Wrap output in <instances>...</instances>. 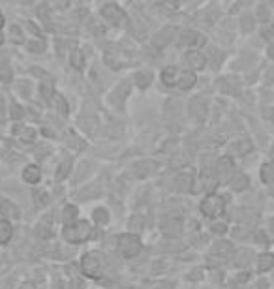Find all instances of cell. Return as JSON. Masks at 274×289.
Listing matches in <instances>:
<instances>
[{"instance_id": "obj_40", "label": "cell", "mask_w": 274, "mask_h": 289, "mask_svg": "<svg viewBox=\"0 0 274 289\" xmlns=\"http://www.w3.org/2000/svg\"><path fill=\"white\" fill-rule=\"evenodd\" d=\"M250 257H252V255H250V253H248V252H246V250H244V255H242V253H238V257H236V261H238V263L248 261Z\"/></svg>"}, {"instance_id": "obj_41", "label": "cell", "mask_w": 274, "mask_h": 289, "mask_svg": "<svg viewBox=\"0 0 274 289\" xmlns=\"http://www.w3.org/2000/svg\"><path fill=\"white\" fill-rule=\"evenodd\" d=\"M19 289H36V288H34L32 282H23V284L19 286Z\"/></svg>"}, {"instance_id": "obj_5", "label": "cell", "mask_w": 274, "mask_h": 289, "mask_svg": "<svg viewBox=\"0 0 274 289\" xmlns=\"http://www.w3.org/2000/svg\"><path fill=\"white\" fill-rule=\"evenodd\" d=\"M102 17L113 25H122L126 21V13H124L122 8H118L117 4H105L102 8Z\"/></svg>"}, {"instance_id": "obj_44", "label": "cell", "mask_w": 274, "mask_h": 289, "mask_svg": "<svg viewBox=\"0 0 274 289\" xmlns=\"http://www.w3.org/2000/svg\"><path fill=\"white\" fill-rule=\"evenodd\" d=\"M201 276H203L201 271H196V272H192V274H190V278H201Z\"/></svg>"}, {"instance_id": "obj_31", "label": "cell", "mask_w": 274, "mask_h": 289, "mask_svg": "<svg viewBox=\"0 0 274 289\" xmlns=\"http://www.w3.org/2000/svg\"><path fill=\"white\" fill-rule=\"evenodd\" d=\"M27 47H29L30 51H34V53H41V51H45V41L41 38H34V40H30Z\"/></svg>"}, {"instance_id": "obj_48", "label": "cell", "mask_w": 274, "mask_h": 289, "mask_svg": "<svg viewBox=\"0 0 274 289\" xmlns=\"http://www.w3.org/2000/svg\"><path fill=\"white\" fill-rule=\"evenodd\" d=\"M2 27H4V15L0 13V30H2Z\"/></svg>"}, {"instance_id": "obj_37", "label": "cell", "mask_w": 274, "mask_h": 289, "mask_svg": "<svg viewBox=\"0 0 274 289\" xmlns=\"http://www.w3.org/2000/svg\"><path fill=\"white\" fill-rule=\"evenodd\" d=\"M66 135H68V139H72V143H74V147H79V149L83 147V141L79 139V137H77V135H76V133H74L72 130H68V131H66Z\"/></svg>"}, {"instance_id": "obj_22", "label": "cell", "mask_w": 274, "mask_h": 289, "mask_svg": "<svg viewBox=\"0 0 274 289\" xmlns=\"http://www.w3.org/2000/svg\"><path fill=\"white\" fill-rule=\"evenodd\" d=\"M231 250H233V244L226 243V241L216 243V244H214V248H212V252L218 253V255H222V257H227V255L231 253Z\"/></svg>"}, {"instance_id": "obj_43", "label": "cell", "mask_w": 274, "mask_h": 289, "mask_svg": "<svg viewBox=\"0 0 274 289\" xmlns=\"http://www.w3.org/2000/svg\"><path fill=\"white\" fill-rule=\"evenodd\" d=\"M267 8H259V19H267Z\"/></svg>"}, {"instance_id": "obj_35", "label": "cell", "mask_w": 274, "mask_h": 289, "mask_svg": "<svg viewBox=\"0 0 274 289\" xmlns=\"http://www.w3.org/2000/svg\"><path fill=\"white\" fill-rule=\"evenodd\" d=\"M130 229L139 233V231L143 229V218H139V216H137V218H132V222H130Z\"/></svg>"}, {"instance_id": "obj_18", "label": "cell", "mask_w": 274, "mask_h": 289, "mask_svg": "<svg viewBox=\"0 0 274 289\" xmlns=\"http://www.w3.org/2000/svg\"><path fill=\"white\" fill-rule=\"evenodd\" d=\"M229 150H231L233 154H246V152L252 150V145H250V141L248 139H238L229 147Z\"/></svg>"}, {"instance_id": "obj_8", "label": "cell", "mask_w": 274, "mask_h": 289, "mask_svg": "<svg viewBox=\"0 0 274 289\" xmlns=\"http://www.w3.org/2000/svg\"><path fill=\"white\" fill-rule=\"evenodd\" d=\"M190 115L194 117V119H197V121H203L205 117H207V103L203 102V100H194V102L190 103Z\"/></svg>"}, {"instance_id": "obj_24", "label": "cell", "mask_w": 274, "mask_h": 289, "mask_svg": "<svg viewBox=\"0 0 274 289\" xmlns=\"http://www.w3.org/2000/svg\"><path fill=\"white\" fill-rule=\"evenodd\" d=\"M261 180L263 182H274V162H269L261 167Z\"/></svg>"}, {"instance_id": "obj_38", "label": "cell", "mask_w": 274, "mask_h": 289, "mask_svg": "<svg viewBox=\"0 0 274 289\" xmlns=\"http://www.w3.org/2000/svg\"><path fill=\"white\" fill-rule=\"evenodd\" d=\"M10 34H11V40L15 41V43H21L23 41V36H21V30L17 27H11L10 28Z\"/></svg>"}, {"instance_id": "obj_33", "label": "cell", "mask_w": 274, "mask_h": 289, "mask_svg": "<svg viewBox=\"0 0 274 289\" xmlns=\"http://www.w3.org/2000/svg\"><path fill=\"white\" fill-rule=\"evenodd\" d=\"M55 105H57V111L58 113H62V115H68V103L66 100L62 98V96H55Z\"/></svg>"}, {"instance_id": "obj_16", "label": "cell", "mask_w": 274, "mask_h": 289, "mask_svg": "<svg viewBox=\"0 0 274 289\" xmlns=\"http://www.w3.org/2000/svg\"><path fill=\"white\" fill-rule=\"evenodd\" d=\"M156 167H158V164H156V162H139V164H137L133 169H135L137 177H147V175H151Z\"/></svg>"}, {"instance_id": "obj_21", "label": "cell", "mask_w": 274, "mask_h": 289, "mask_svg": "<svg viewBox=\"0 0 274 289\" xmlns=\"http://www.w3.org/2000/svg\"><path fill=\"white\" fill-rule=\"evenodd\" d=\"M11 77H13V74H11L10 64H8L6 60H0V81L8 84V83H11Z\"/></svg>"}, {"instance_id": "obj_36", "label": "cell", "mask_w": 274, "mask_h": 289, "mask_svg": "<svg viewBox=\"0 0 274 289\" xmlns=\"http://www.w3.org/2000/svg\"><path fill=\"white\" fill-rule=\"evenodd\" d=\"M240 23H242V28H244V30H252V28H254V17H252V15H242V21H240Z\"/></svg>"}, {"instance_id": "obj_14", "label": "cell", "mask_w": 274, "mask_h": 289, "mask_svg": "<svg viewBox=\"0 0 274 289\" xmlns=\"http://www.w3.org/2000/svg\"><path fill=\"white\" fill-rule=\"evenodd\" d=\"M186 60L192 66V70H203L205 68V56L197 53V51H190L188 55H186Z\"/></svg>"}, {"instance_id": "obj_6", "label": "cell", "mask_w": 274, "mask_h": 289, "mask_svg": "<svg viewBox=\"0 0 274 289\" xmlns=\"http://www.w3.org/2000/svg\"><path fill=\"white\" fill-rule=\"evenodd\" d=\"M205 43V38L201 36L199 32L194 30H184L180 34V45H192V47H201Z\"/></svg>"}, {"instance_id": "obj_47", "label": "cell", "mask_w": 274, "mask_h": 289, "mask_svg": "<svg viewBox=\"0 0 274 289\" xmlns=\"http://www.w3.org/2000/svg\"><path fill=\"white\" fill-rule=\"evenodd\" d=\"M167 2H169V4H175V6H179L182 0H167Z\"/></svg>"}, {"instance_id": "obj_51", "label": "cell", "mask_w": 274, "mask_h": 289, "mask_svg": "<svg viewBox=\"0 0 274 289\" xmlns=\"http://www.w3.org/2000/svg\"><path fill=\"white\" fill-rule=\"evenodd\" d=\"M271 231H273V233H274V218H273V220H271Z\"/></svg>"}, {"instance_id": "obj_9", "label": "cell", "mask_w": 274, "mask_h": 289, "mask_svg": "<svg viewBox=\"0 0 274 289\" xmlns=\"http://www.w3.org/2000/svg\"><path fill=\"white\" fill-rule=\"evenodd\" d=\"M41 178V169L38 165H27L23 169V180L29 184H38Z\"/></svg>"}, {"instance_id": "obj_30", "label": "cell", "mask_w": 274, "mask_h": 289, "mask_svg": "<svg viewBox=\"0 0 274 289\" xmlns=\"http://www.w3.org/2000/svg\"><path fill=\"white\" fill-rule=\"evenodd\" d=\"M41 96H43L45 102H51V100L55 98V88H53V83H51V81H45V83L41 84Z\"/></svg>"}, {"instance_id": "obj_11", "label": "cell", "mask_w": 274, "mask_h": 289, "mask_svg": "<svg viewBox=\"0 0 274 289\" xmlns=\"http://www.w3.org/2000/svg\"><path fill=\"white\" fill-rule=\"evenodd\" d=\"M0 214H2L4 220H15L19 216V210L10 201H0Z\"/></svg>"}, {"instance_id": "obj_50", "label": "cell", "mask_w": 274, "mask_h": 289, "mask_svg": "<svg viewBox=\"0 0 274 289\" xmlns=\"http://www.w3.org/2000/svg\"><path fill=\"white\" fill-rule=\"evenodd\" d=\"M271 196H274V182H271Z\"/></svg>"}, {"instance_id": "obj_17", "label": "cell", "mask_w": 274, "mask_h": 289, "mask_svg": "<svg viewBox=\"0 0 274 289\" xmlns=\"http://www.w3.org/2000/svg\"><path fill=\"white\" fill-rule=\"evenodd\" d=\"M231 188L235 190V192H242V190H246L248 188V184H250V180H248V177L246 175H242V173H236L235 177L231 178Z\"/></svg>"}, {"instance_id": "obj_23", "label": "cell", "mask_w": 274, "mask_h": 289, "mask_svg": "<svg viewBox=\"0 0 274 289\" xmlns=\"http://www.w3.org/2000/svg\"><path fill=\"white\" fill-rule=\"evenodd\" d=\"M70 62H72V66L77 68V70H83V66H85V56H83V53H81L79 49H74L72 55H70Z\"/></svg>"}, {"instance_id": "obj_42", "label": "cell", "mask_w": 274, "mask_h": 289, "mask_svg": "<svg viewBox=\"0 0 274 289\" xmlns=\"http://www.w3.org/2000/svg\"><path fill=\"white\" fill-rule=\"evenodd\" d=\"M255 241H259V243H263V244H267V237H265V233H257V237H255Z\"/></svg>"}, {"instance_id": "obj_39", "label": "cell", "mask_w": 274, "mask_h": 289, "mask_svg": "<svg viewBox=\"0 0 274 289\" xmlns=\"http://www.w3.org/2000/svg\"><path fill=\"white\" fill-rule=\"evenodd\" d=\"M212 231H214V233H226L227 225L226 224H214L212 225Z\"/></svg>"}, {"instance_id": "obj_20", "label": "cell", "mask_w": 274, "mask_h": 289, "mask_svg": "<svg viewBox=\"0 0 274 289\" xmlns=\"http://www.w3.org/2000/svg\"><path fill=\"white\" fill-rule=\"evenodd\" d=\"M11 233H13V229H11V224L8 220H0V244L8 243L11 239Z\"/></svg>"}, {"instance_id": "obj_13", "label": "cell", "mask_w": 274, "mask_h": 289, "mask_svg": "<svg viewBox=\"0 0 274 289\" xmlns=\"http://www.w3.org/2000/svg\"><path fill=\"white\" fill-rule=\"evenodd\" d=\"M196 81H197L196 74H192V72H180L179 81H177V86L182 88V90H188V88H192V86L196 84Z\"/></svg>"}, {"instance_id": "obj_4", "label": "cell", "mask_w": 274, "mask_h": 289, "mask_svg": "<svg viewBox=\"0 0 274 289\" xmlns=\"http://www.w3.org/2000/svg\"><path fill=\"white\" fill-rule=\"evenodd\" d=\"M102 269H104V265L96 253H86L81 259V271L85 272V276L92 278V280H98L102 276Z\"/></svg>"}, {"instance_id": "obj_19", "label": "cell", "mask_w": 274, "mask_h": 289, "mask_svg": "<svg viewBox=\"0 0 274 289\" xmlns=\"http://www.w3.org/2000/svg\"><path fill=\"white\" fill-rule=\"evenodd\" d=\"M62 222L66 225L77 222V206L76 205H66L62 208Z\"/></svg>"}, {"instance_id": "obj_27", "label": "cell", "mask_w": 274, "mask_h": 289, "mask_svg": "<svg viewBox=\"0 0 274 289\" xmlns=\"http://www.w3.org/2000/svg\"><path fill=\"white\" fill-rule=\"evenodd\" d=\"M177 188L179 190H182V192H186V190H192L194 188V178L190 177V175H180L179 178H177Z\"/></svg>"}, {"instance_id": "obj_10", "label": "cell", "mask_w": 274, "mask_h": 289, "mask_svg": "<svg viewBox=\"0 0 274 289\" xmlns=\"http://www.w3.org/2000/svg\"><path fill=\"white\" fill-rule=\"evenodd\" d=\"M179 68H175V66H167L163 72H161V81L163 84H167V86H175L177 81H179Z\"/></svg>"}, {"instance_id": "obj_26", "label": "cell", "mask_w": 274, "mask_h": 289, "mask_svg": "<svg viewBox=\"0 0 274 289\" xmlns=\"http://www.w3.org/2000/svg\"><path fill=\"white\" fill-rule=\"evenodd\" d=\"M92 220H94L98 225H105L109 222V214H107V210L105 208H94V212H92Z\"/></svg>"}, {"instance_id": "obj_28", "label": "cell", "mask_w": 274, "mask_h": 289, "mask_svg": "<svg viewBox=\"0 0 274 289\" xmlns=\"http://www.w3.org/2000/svg\"><path fill=\"white\" fill-rule=\"evenodd\" d=\"M72 165H74V160H72V158H66L64 162H62V164H60V167H58V175H57L58 180H62V178H66L68 175H70Z\"/></svg>"}, {"instance_id": "obj_25", "label": "cell", "mask_w": 274, "mask_h": 289, "mask_svg": "<svg viewBox=\"0 0 274 289\" xmlns=\"http://www.w3.org/2000/svg\"><path fill=\"white\" fill-rule=\"evenodd\" d=\"M231 169H233V164H231V160H229V158H220V160H218L216 173L220 175V177L227 175V173H229Z\"/></svg>"}, {"instance_id": "obj_3", "label": "cell", "mask_w": 274, "mask_h": 289, "mask_svg": "<svg viewBox=\"0 0 274 289\" xmlns=\"http://www.w3.org/2000/svg\"><path fill=\"white\" fill-rule=\"evenodd\" d=\"M118 250H120V253H122L124 257H135L143 250L141 239L133 233L120 235L118 237Z\"/></svg>"}, {"instance_id": "obj_15", "label": "cell", "mask_w": 274, "mask_h": 289, "mask_svg": "<svg viewBox=\"0 0 274 289\" xmlns=\"http://www.w3.org/2000/svg\"><path fill=\"white\" fill-rule=\"evenodd\" d=\"M274 267V255L273 253H261L257 257V271L259 272H267Z\"/></svg>"}, {"instance_id": "obj_32", "label": "cell", "mask_w": 274, "mask_h": 289, "mask_svg": "<svg viewBox=\"0 0 274 289\" xmlns=\"http://www.w3.org/2000/svg\"><path fill=\"white\" fill-rule=\"evenodd\" d=\"M10 117L13 119V121H21L23 117H25V111H23V107L21 105H17V103H11V107H10Z\"/></svg>"}, {"instance_id": "obj_46", "label": "cell", "mask_w": 274, "mask_h": 289, "mask_svg": "<svg viewBox=\"0 0 274 289\" xmlns=\"http://www.w3.org/2000/svg\"><path fill=\"white\" fill-rule=\"evenodd\" d=\"M269 56H271V58L274 60V43L271 47H269Z\"/></svg>"}, {"instance_id": "obj_49", "label": "cell", "mask_w": 274, "mask_h": 289, "mask_svg": "<svg viewBox=\"0 0 274 289\" xmlns=\"http://www.w3.org/2000/svg\"><path fill=\"white\" fill-rule=\"evenodd\" d=\"M161 289H173V284H169V286H167V284H163V288Z\"/></svg>"}, {"instance_id": "obj_45", "label": "cell", "mask_w": 274, "mask_h": 289, "mask_svg": "<svg viewBox=\"0 0 274 289\" xmlns=\"http://www.w3.org/2000/svg\"><path fill=\"white\" fill-rule=\"evenodd\" d=\"M246 278H248V274H246V272L244 274H238V276H236V280L238 282H246Z\"/></svg>"}, {"instance_id": "obj_29", "label": "cell", "mask_w": 274, "mask_h": 289, "mask_svg": "<svg viewBox=\"0 0 274 289\" xmlns=\"http://www.w3.org/2000/svg\"><path fill=\"white\" fill-rule=\"evenodd\" d=\"M135 83H137L139 88H147L152 83V75L149 72H139V74L135 75Z\"/></svg>"}, {"instance_id": "obj_12", "label": "cell", "mask_w": 274, "mask_h": 289, "mask_svg": "<svg viewBox=\"0 0 274 289\" xmlns=\"http://www.w3.org/2000/svg\"><path fill=\"white\" fill-rule=\"evenodd\" d=\"M13 133H15L17 139L23 141V143H32L34 137H36V130L27 128V126H15V128H13Z\"/></svg>"}, {"instance_id": "obj_1", "label": "cell", "mask_w": 274, "mask_h": 289, "mask_svg": "<svg viewBox=\"0 0 274 289\" xmlns=\"http://www.w3.org/2000/svg\"><path fill=\"white\" fill-rule=\"evenodd\" d=\"M62 235H64V239L68 243H83L92 235V225L88 224L86 220H77L74 224H68L62 229Z\"/></svg>"}, {"instance_id": "obj_34", "label": "cell", "mask_w": 274, "mask_h": 289, "mask_svg": "<svg viewBox=\"0 0 274 289\" xmlns=\"http://www.w3.org/2000/svg\"><path fill=\"white\" fill-rule=\"evenodd\" d=\"M36 233H38V237H41V239L53 237V231H51V227H45V222H41V224L36 227Z\"/></svg>"}, {"instance_id": "obj_7", "label": "cell", "mask_w": 274, "mask_h": 289, "mask_svg": "<svg viewBox=\"0 0 274 289\" xmlns=\"http://www.w3.org/2000/svg\"><path fill=\"white\" fill-rule=\"evenodd\" d=\"M161 229H163V233L167 235V237H177V235L182 233V220L171 218V220H167L165 224L161 225Z\"/></svg>"}, {"instance_id": "obj_2", "label": "cell", "mask_w": 274, "mask_h": 289, "mask_svg": "<svg viewBox=\"0 0 274 289\" xmlns=\"http://www.w3.org/2000/svg\"><path fill=\"white\" fill-rule=\"evenodd\" d=\"M201 212L208 218H218L226 212V201L224 197L216 196V194H210L201 201Z\"/></svg>"}, {"instance_id": "obj_52", "label": "cell", "mask_w": 274, "mask_h": 289, "mask_svg": "<svg viewBox=\"0 0 274 289\" xmlns=\"http://www.w3.org/2000/svg\"><path fill=\"white\" fill-rule=\"evenodd\" d=\"M2 41H4V36H2V34H0V43H2Z\"/></svg>"}]
</instances>
